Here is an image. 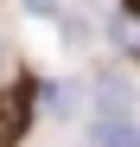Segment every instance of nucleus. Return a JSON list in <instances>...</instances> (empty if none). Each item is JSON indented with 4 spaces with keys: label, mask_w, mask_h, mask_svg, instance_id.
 <instances>
[{
    "label": "nucleus",
    "mask_w": 140,
    "mask_h": 147,
    "mask_svg": "<svg viewBox=\"0 0 140 147\" xmlns=\"http://www.w3.org/2000/svg\"><path fill=\"white\" fill-rule=\"evenodd\" d=\"M89 147H96V141H89Z\"/></svg>",
    "instance_id": "20e7f679"
},
{
    "label": "nucleus",
    "mask_w": 140,
    "mask_h": 147,
    "mask_svg": "<svg viewBox=\"0 0 140 147\" xmlns=\"http://www.w3.org/2000/svg\"><path fill=\"white\" fill-rule=\"evenodd\" d=\"M96 147H140V121H127L121 109L96 115Z\"/></svg>",
    "instance_id": "f03ea898"
},
{
    "label": "nucleus",
    "mask_w": 140,
    "mask_h": 147,
    "mask_svg": "<svg viewBox=\"0 0 140 147\" xmlns=\"http://www.w3.org/2000/svg\"><path fill=\"white\" fill-rule=\"evenodd\" d=\"M26 7H32V13H51V7H57V0H26Z\"/></svg>",
    "instance_id": "7ed1b4c3"
},
{
    "label": "nucleus",
    "mask_w": 140,
    "mask_h": 147,
    "mask_svg": "<svg viewBox=\"0 0 140 147\" xmlns=\"http://www.w3.org/2000/svg\"><path fill=\"white\" fill-rule=\"evenodd\" d=\"M26 121H32V90L19 83V90L0 96V141H19V134H26Z\"/></svg>",
    "instance_id": "f257e3e1"
}]
</instances>
